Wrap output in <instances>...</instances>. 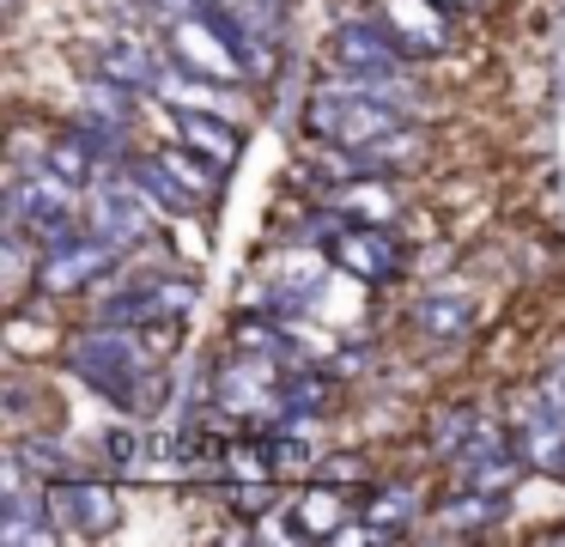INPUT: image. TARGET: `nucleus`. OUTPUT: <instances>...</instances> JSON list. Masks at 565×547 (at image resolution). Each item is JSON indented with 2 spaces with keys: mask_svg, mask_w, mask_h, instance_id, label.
I'll use <instances>...</instances> for the list:
<instances>
[{
  "mask_svg": "<svg viewBox=\"0 0 565 547\" xmlns=\"http://www.w3.org/2000/svg\"><path fill=\"white\" fill-rule=\"evenodd\" d=\"M159 353H171V335H147L140 323H92L74 335L67 365L79 383H92L110 408L147 413L159 396Z\"/></svg>",
  "mask_w": 565,
  "mask_h": 547,
  "instance_id": "1",
  "label": "nucleus"
},
{
  "mask_svg": "<svg viewBox=\"0 0 565 547\" xmlns=\"http://www.w3.org/2000/svg\"><path fill=\"white\" fill-rule=\"evenodd\" d=\"M86 225V189H74L67 177H55L50 165H19L7 182V231L31 238L38 250L74 238Z\"/></svg>",
  "mask_w": 565,
  "mask_h": 547,
  "instance_id": "2",
  "label": "nucleus"
},
{
  "mask_svg": "<svg viewBox=\"0 0 565 547\" xmlns=\"http://www.w3.org/2000/svg\"><path fill=\"white\" fill-rule=\"evenodd\" d=\"M86 231L104 238L116 255H128V250H140V243L159 238V201H152V189L135 177V170L116 165L86 189Z\"/></svg>",
  "mask_w": 565,
  "mask_h": 547,
  "instance_id": "3",
  "label": "nucleus"
},
{
  "mask_svg": "<svg viewBox=\"0 0 565 547\" xmlns=\"http://www.w3.org/2000/svg\"><path fill=\"white\" fill-rule=\"evenodd\" d=\"M402 122H414V116L383 104V97H365V92L317 85V92L305 97V134L317 146H365V140H377V134L402 128Z\"/></svg>",
  "mask_w": 565,
  "mask_h": 547,
  "instance_id": "4",
  "label": "nucleus"
},
{
  "mask_svg": "<svg viewBox=\"0 0 565 547\" xmlns=\"http://www.w3.org/2000/svg\"><path fill=\"white\" fill-rule=\"evenodd\" d=\"M201 286L189 274H135L122 280L116 292H104L98 298V316L104 323H140V328H177L189 311H195Z\"/></svg>",
  "mask_w": 565,
  "mask_h": 547,
  "instance_id": "5",
  "label": "nucleus"
},
{
  "mask_svg": "<svg viewBox=\"0 0 565 547\" xmlns=\"http://www.w3.org/2000/svg\"><path fill=\"white\" fill-rule=\"evenodd\" d=\"M164 49H171L177 67L201 73V80H220V85H244V80H249L244 55L232 49V36H225L201 7H189V12H177V19H164Z\"/></svg>",
  "mask_w": 565,
  "mask_h": 547,
  "instance_id": "6",
  "label": "nucleus"
},
{
  "mask_svg": "<svg viewBox=\"0 0 565 547\" xmlns=\"http://www.w3.org/2000/svg\"><path fill=\"white\" fill-rule=\"evenodd\" d=\"M322 255H329L334 274L359 280V286H390V280H402L407 267V250L390 238V225H365V219H353V225H341L329 243H322Z\"/></svg>",
  "mask_w": 565,
  "mask_h": 547,
  "instance_id": "7",
  "label": "nucleus"
},
{
  "mask_svg": "<svg viewBox=\"0 0 565 547\" xmlns=\"http://www.w3.org/2000/svg\"><path fill=\"white\" fill-rule=\"evenodd\" d=\"M280 383H286V359H268V353H244V347H237V359H225L220 371H213V408L232 413V420H244V413L274 420Z\"/></svg>",
  "mask_w": 565,
  "mask_h": 547,
  "instance_id": "8",
  "label": "nucleus"
},
{
  "mask_svg": "<svg viewBox=\"0 0 565 547\" xmlns=\"http://www.w3.org/2000/svg\"><path fill=\"white\" fill-rule=\"evenodd\" d=\"M122 262V255L110 250L104 238H92L86 225L74 231V238H62V243H50V250H38V267H31V280H38V292H86V286H98L110 267Z\"/></svg>",
  "mask_w": 565,
  "mask_h": 547,
  "instance_id": "9",
  "label": "nucleus"
},
{
  "mask_svg": "<svg viewBox=\"0 0 565 547\" xmlns=\"http://www.w3.org/2000/svg\"><path fill=\"white\" fill-rule=\"evenodd\" d=\"M450 469H456V481H462V486L511 493V486L523 481L529 462H523V450H516V438H511V420H504V425L480 420V425H475V438H468V444L450 456Z\"/></svg>",
  "mask_w": 565,
  "mask_h": 547,
  "instance_id": "10",
  "label": "nucleus"
},
{
  "mask_svg": "<svg viewBox=\"0 0 565 547\" xmlns=\"http://www.w3.org/2000/svg\"><path fill=\"white\" fill-rule=\"evenodd\" d=\"M86 61H92V73H104V80L128 85V92H140V97H152V92H159V80H164V67H171V49L152 43V36H140V31H110V36L92 43Z\"/></svg>",
  "mask_w": 565,
  "mask_h": 547,
  "instance_id": "11",
  "label": "nucleus"
},
{
  "mask_svg": "<svg viewBox=\"0 0 565 547\" xmlns=\"http://www.w3.org/2000/svg\"><path fill=\"white\" fill-rule=\"evenodd\" d=\"M50 511H55V523H62V535H79V541H98V535H110L116 523H122L116 493L104 481H92V474H62V481H50Z\"/></svg>",
  "mask_w": 565,
  "mask_h": 547,
  "instance_id": "12",
  "label": "nucleus"
},
{
  "mask_svg": "<svg viewBox=\"0 0 565 547\" xmlns=\"http://www.w3.org/2000/svg\"><path fill=\"white\" fill-rule=\"evenodd\" d=\"M511 438H516V450H523L529 469L559 474V462H565V408L547 401L541 389H529V396L516 401V413H511Z\"/></svg>",
  "mask_w": 565,
  "mask_h": 547,
  "instance_id": "13",
  "label": "nucleus"
},
{
  "mask_svg": "<svg viewBox=\"0 0 565 547\" xmlns=\"http://www.w3.org/2000/svg\"><path fill=\"white\" fill-rule=\"evenodd\" d=\"M377 19L407 49V61H431L450 49V7L444 0H377Z\"/></svg>",
  "mask_w": 565,
  "mask_h": 547,
  "instance_id": "14",
  "label": "nucleus"
},
{
  "mask_svg": "<svg viewBox=\"0 0 565 547\" xmlns=\"http://www.w3.org/2000/svg\"><path fill=\"white\" fill-rule=\"evenodd\" d=\"M329 61L334 67H407V49L390 36V24L371 19H341L329 31Z\"/></svg>",
  "mask_w": 565,
  "mask_h": 547,
  "instance_id": "15",
  "label": "nucleus"
},
{
  "mask_svg": "<svg viewBox=\"0 0 565 547\" xmlns=\"http://www.w3.org/2000/svg\"><path fill=\"white\" fill-rule=\"evenodd\" d=\"M504 498L511 493H487V486H462L456 481L450 493L431 505V523H438V535H487V529H499L504 523Z\"/></svg>",
  "mask_w": 565,
  "mask_h": 547,
  "instance_id": "16",
  "label": "nucleus"
},
{
  "mask_svg": "<svg viewBox=\"0 0 565 547\" xmlns=\"http://www.w3.org/2000/svg\"><path fill=\"white\" fill-rule=\"evenodd\" d=\"M292 517H298V529H305V541H334V535L359 517V498L347 493L341 481H317L292 498Z\"/></svg>",
  "mask_w": 565,
  "mask_h": 547,
  "instance_id": "17",
  "label": "nucleus"
},
{
  "mask_svg": "<svg viewBox=\"0 0 565 547\" xmlns=\"http://www.w3.org/2000/svg\"><path fill=\"white\" fill-rule=\"evenodd\" d=\"M159 104H171V109H207V116H232V122H244V104L232 97V85H220V80H201V73H189V67H164V80H159Z\"/></svg>",
  "mask_w": 565,
  "mask_h": 547,
  "instance_id": "18",
  "label": "nucleus"
},
{
  "mask_svg": "<svg viewBox=\"0 0 565 547\" xmlns=\"http://www.w3.org/2000/svg\"><path fill=\"white\" fill-rule=\"evenodd\" d=\"M177 140L183 146H195L201 158H213L220 170H232L237 165V152H244V134H237V122L232 116H207V109H177Z\"/></svg>",
  "mask_w": 565,
  "mask_h": 547,
  "instance_id": "19",
  "label": "nucleus"
},
{
  "mask_svg": "<svg viewBox=\"0 0 565 547\" xmlns=\"http://www.w3.org/2000/svg\"><path fill=\"white\" fill-rule=\"evenodd\" d=\"M359 517H365V529L377 535V541H395V535H407L419 523V493L407 481L395 486H371L365 498H359Z\"/></svg>",
  "mask_w": 565,
  "mask_h": 547,
  "instance_id": "20",
  "label": "nucleus"
},
{
  "mask_svg": "<svg viewBox=\"0 0 565 547\" xmlns=\"http://www.w3.org/2000/svg\"><path fill=\"white\" fill-rule=\"evenodd\" d=\"M159 158L171 165V177L183 182L189 194H195V207H213V201H220V189H225V170L213 165V158H201L195 146H183V140L159 146Z\"/></svg>",
  "mask_w": 565,
  "mask_h": 547,
  "instance_id": "21",
  "label": "nucleus"
},
{
  "mask_svg": "<svg viewBox=\"0 0 565 547\" xmlns=\"http://www.w3.org/2000/svg\"><path fill=\"white\" fill-rule=\"evenodd\" d=\"M135 97L128 85L104 80V73H86V85H79V116L92 122H110V128H135Z\"/></svg>",
  "mask_w": 565,
  "mask_h": 547,
  "instance_id": "22",
  "label": "nucleus"
},
{
  "mask_svg": "<svg viewBox=\"0 0 565 547\" xmlns=\"http://www.w3.org/2000/svg\"><path fill=\"white\" fill-rule=\"evenodd\" d=\"M128 170H135L140 182H147V189H152V201H159L164 213H195V194H189L183 182L171 177V165H164L159 152H135V158H128Z\"/></svg>",
  "mask_w": 565,
  "mask_h": 547,
  "instance_id": "23",
  "label": "nucleus"
},
{
  "mask_svg": "<svg viewBox=\"0 0 565 547\" xmlns=\"http://www.w3.org/2000/svg\"><path fill=\"white\" fill-rule=\"evenodd\" d=\"M414 323H419V335L456 340V335H468V323H475V304H468L462 292H444V298H426V304H419Z\"/></svg>",
  "mask_w": 565,
  "mask_h": 547,
  "instance_id": "24",
  "label": "nucleus"
},
{
  "mask_svg": "<svg viewBox=\"0 0 565 547\" xmlns=\"http://www.w3.org/2000/svg\"><path fill=\"white\" fill-rule=\"evenodd\" d=\"M13 456L25 462V469L38 474V481H62V474H74V456H67V450L55 444V438H43V432H38V438H19Z\"/></svg>",
  "mask_w": 565,
  "mask_h": 547,
  "instance_id": "25",
  "label": "nucleus"
},
{
  "mask_svg": "<svg viewBox=\"0 0 565 547\" xmlns=\"http://www.w3.org/2000/svg\"><path fill=\"white\" fill-rule=\"evenodd\" d=\"M475 425H480L475 408H444V413H431V450H438V456H456V450L475 438Z\"/></svg>",
  "mask_w": 565,
  "mask_h": 547,
  "instance_id": "26",
  "label": "nucleus"
},
{
  "mask_svg": "<svg viewBox=\"0 0 565 547\" xmlns=\"http://www.w3.org/2000/svg\"><path fill=\"white\" fill-rule=\"evenodd\" d=\"M541 396H547V401H559V408H565V353H553V365H547V371H541Z\"/></svg>",
  "mask_w": 565,
  "mask_h": 547,
  "instance_id": "27",
  "label": "nucleus"
},
{
  "mask_svg": "<svg viewBox=\"0 0 565 547\" xmlns=\"http://www.w3.org/2000/svg\"><path fill=\"white\" fill-rule=\"evenodd\" d=\"M444 7H456V12H468V7H480V0H444Z\"/></svg>",
  "mask_w": 565,
  "mask_h": 547,
  "instance_id": "28",
  "label": "nucleus"
},
{
  "mask_svg": "<svg viewBox=\"0 0 565 547\" xmlns=\"http://www.w3.org/2000/svg\"><path fill=\"white\" fill-rule=\"evenodd\" d=\"M559 481H565V462H559Z\"/></svg>",
  "mask_w": 565,
  "mask_h": 547,
  "instance_id": "29",
  "label": "nucleus"
}]
</instances>
